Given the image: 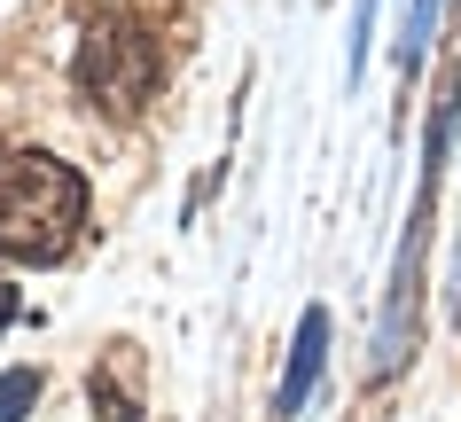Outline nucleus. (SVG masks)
Instances as JSON below:
<instances>
[{"mask_svg":"<svg viewBox=\"0 0 461 422\" xmlns=\"http://www.w3.org/2000/svg\"><path fill=\"white\" fill-rule=\"evenodd\" d=\"M8 313H16V298H8V290H0V328H8Z\"/></svg>","mask_w":461,"mask_h":422,"instance_id":"obj_6","label":"nucleus"},{"mask_svg":"<svg viewBox=\"0 0 461 422\" xmlns=\"http://www.w3.org/2000/svg\"><path fill=\"white\" fill-rule=\"evenodd\" d=\"M32 399H40V375H32V368H8V375H0V422H24Z\"/></svg>","mask_w":461,"mask_h":422,"instance_id":"obj_4","label":"nucleus"},{"mask_svg":"<svg viewBox=\"0 0 461 422\" xmlns=\"http://www.w3.org/2000/svg\"><path fill=\"white\" fill-rule=\"evenodd\" d=\"M321 352H329V313H305L297 321V352H290V375H282V391H274V415H297L305 407V391H313V375H321Z\"/></svg>","mask_w":461,"mask_h":422,"instance_id":"obj_3","label":"nucleus"},{"mask_svg":"<svg viewBox=\"0 0 461 422\" xmlns=\"http://www.w3.org/2000/svg\"><path fill=\"white\" fill-rule=\"evenodd\" d=\"M157 78H165V55H157V31L141 16H95L86 24V40H78V86H86L95 110L133 118L157 94Z\"/></svg>","mask_w":461,"mask_h":422,"instance_id":"obj_2","label":"nucleus"},{"mask_svg":"<svg viewBox=\"0 0 461 422\" xmlns=\"http://www.w3.org/2000/svg\"><path fill=\"white\" fill-rule=\"evenodd\" d=\"M86 227V180L63 157H8L0 165V258L16 266H55Z\"/></svg>","mask_w":461,"mask_h":422,"instance_id":"obj_1","label":"nucleus"},{"mask_svg":"<svg viewBox=\"0 0 461 422\" xmlns=\"http://www.w3.org/2000/svg\"><path fill=\"white\" fill-rule=\"evenodd\" d=\"M430 16H438V0H414V16H407V40H422V31H430Z\"/></svg>","mask_w":461,"mask_h":422,"instance_id":"obj_5","label":"nucleus"}]
</instances>
